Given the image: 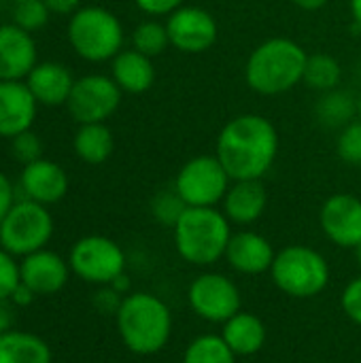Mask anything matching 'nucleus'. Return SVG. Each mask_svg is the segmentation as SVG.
<instances>
[{
  "instance_id": "nucleus-19",
  "label": "nucleus",
  "mask_w": 361,
  "mask_h": 363,
  "mask_svg": "<svg viewBox=\"0 0 361 363\" xmlns=\"http://www.w3.org/2000/svg\"><path fill=\"white\" fill-rule=\"evenodd\" d=\"M74 81L77 79L72 77L68 66L49 60V62H38L34 66V70L26 79V85L32 91L38 106L55 108V106H66Z\"/></svg>"
},
{
  "instance_id": "nucleus-38",
  "label": "nucleus",
  "mask_w": 361,
  "mask_h": 363,
  "mask_svg": "<svg viewBox=\"0 0 361 363\" xmlns=\"http://www.w3.org/2000/svg\"><path fill=\"white\" fill-rule=\"evenodd\" d=\"M53 15H72L81 9V0H43Z\"/></svg>"
},
{
  "instance_id": "nucleus-43",
  "label": "nucleus",
  "mask_w": 361,
  "mask_h": 363,
  "mask_svg": "<svg viewBox=\"0 0 361 363\" xmlns=\"http://www.w3.org/2000/svg\"><path fill=\"white\" fill-rule=\"evenodd\" d=\"M349 6H351V17H353V21L361 28V0H349Z\"/></svg>"
},
{
  "instance_id": "nucleus-4",
  "label": "nucleus",
  "mask_w": 361,
  "mask_h": 363,
  "mask_svg": "<svg viewBox=\"0 0 361 363\" xmlns=\"http://www.w3.org/2000/svg\"><path fill=\"white\" fill-rule=\"evenodd\" d=\"M172 232L177 253L198 268L223 259L232 238L230 219L215 206H187Z\"/></svg>"
},
{
  "instance_id": "nucleus-1",
  "label": "nucleus",
  "mask_w": 361,
  "mask_h": 363,
  "mask_svg": "<svg viewBox=\"0 0 361 363\" xmlns=\"http://www.w3.org/2000/svg\"><path fill=\"white\" fill-rule=\"evenodd\" d=\"M279 153V132L270 119L243 113L230 119L215 145V155L232 181H262Z\"/></svg>"
},
{
  "instance_id": "nucleus-12",
  "label": "nucleus",
  "mask_w": 361,
  "mask_h": 363,
  "mask_svg": "<svg viewBox=\"0 0 361 363\" xmlns=\"http://www.w3.org/2000/svg\"><path fill=\"white\" fill-rule=\"evenodd\" d=\"M166 28L170 45L181 53H202L215 45L219 34L215 17L194 4H183L172 11L166 19Z\"/></svg>"
},
{
  "instance_id": "nucleus-36",
  "label": "nucleus",
  "mask_w": 361,
  "mask_h": 363,
  "mask_svg": "<svg viewBox=\"0 0 361 363\" xmlns=\"http://www.w3.org/2000/svg\"><path fill=\"white\" fill-rule=\"evenodd\" d=\"M134 4L151 17H168L172 11L183 6V0H134Z\"/></svg>"
},
{
  "instance_id": "nucleus-30",
  "label": "nucleus",
  "mask_w": 361,
  "mask_h": 363,
  "mask_svg": "<svg viewBox=\"0 0 361 363\" xmlns=\"http://www.w3.org/2000/svg\"><path fill=\"white\" fill-rule=\"evenodd\" d=\"M49 15L51 13L43 0H23V2L13 4V23L30 34L45 28L49 21Z\"/></svg>"
},
{
  "instance_id": "nucleus-23",
  "label": "nucleus",
  "mask_w": 361,
  "mask_h": 363,
  "mask_svg": "<svg viewBox=\"0 0 361 363\" xmlns=\"http://www.w3.org/2000/svg\"><path fill=\"white\" fill-rule=\"evenodd\" d=\"M0 363H51V349L36 334L9 330L0 334Z\"/></svg>"
},
{
  "instance_id": "nucleus-44",
  "label": "nucleus",
  "mask_w": 361,
  "mask_h": 363,
  "mask_svg": "<svg viewBox=\"0 0 361 363\" xmlns=\"http://www.w3.org/2000/svg\"><path fill=\"white\" fill-rule=\"evenodd\" d=\"M355 257H357V264H360L361 268V242L355 247Z\"/></svg>"
},
{
  "instance_id": "nucleus-33",
  "label": "nucleus",
  "mask_w": 361,
  "mask_h": 363,
  "mask_svg": "<svg viewBox=\"0 0 361 363\" xmlns=\"http://www.w3.org/2000/svg\"><path fill=\"white\" fill-rule=\"evenodd\" d=\"M21 283L19 279V264L13 259L9 251L0 247V300H11L15 287Z\"/></svg>"
},
{
  "instance_id": "nucleus-46",
  "label": "nucleus",
  "mask_w": 361,
  "mask_h": 363,
  "mask_svg": "<svg viewBox=\"0 0 361 363\" xmlns=\"http://www.w3.org/2000/svg\"><path fill=\"white\" fill-rule=\"evenodd\" d=\"M11 2H13V4H17V2H23V0H11Z\"/></svg>"
},
{
  "instance_id": "nucleus-34",
  "label": "nucleus",
  "mask_w": 361,
  "mask_h": 363,
  "mask_svg": "<svg viewBox=\"0 0 361 363\" xmlns=\"http://www.w3.org/2000/svg\"><path fill=\"white\" fill-rule=\"evenodd\" d=\"M340 306L353 323L361 325V277L353 279L345 287L343 298H340Z\"/></svg>"
},
{
  "instance_id": "nucleus-39",
  "label": "nucleus",
  "mask_w": 361,
  "mask_h": 363,
  "mask_svg": "<svg viewBox=\"0 0 361 363\" xmlns=\"http://www.w3.org/2000/svg\"><path fill=\"white\" fill-rule=\"evenodd\" d=\"M34 298H36V294H34L28 285L19 283V285L15 287L13 296H11V302H13L15 306H30V304L34 302Z\"/></svg>"
},
{
  "instance_id": "nucleus-20",
  "label": "nucleus",
  "mask_w": 361,
  "mask_h": 363,
  "mask_svg": "<svg viewBox=\"0 0 361 363\" xmlns=\"http://www.w3.org/2000/svg\"><path fill=\"white\" fill-rule=\"evenodd\" d=\"M268 206V194L262 181H232L223 198V215L230 223L251 225Z\"/></svg>"
},
{
  "instance_id": "nucleus-24",
  "label": "nucleus",
  "mask_w": 361,
  "mask_h": 363,
  "mask_svg": "<svg viewBox=\"0 0 361 363\" xmlns=\"http://www.w3.org/2000/svg\"><path fill=\"white\" fill-rule=\"evenodd\" d=\"M72 149L81 162L98 166L113 155L115 138L106 123H81L74 132Z\"/></svg>"
},
{
  "instance_id": "nucleus-31",
  "label": "nucleus",
  "mask_w": 361,
  "mask_h": 363,
  "mask_svg": "<svg viewBox=\"0 0 361 363\" xmlns=\"http://www.w3.org/2000/svg\"><path fill=\"white\" fill-rule=\"evenodd\" d=\"M336 151L340 155L343 162L347 164H361V119H353L351 123H347L336 140Z\"/></svg>"
},
{
  "instance_id": "nucleus-6",
  "label": "nucleus",
  "mask_w": 361,
  "mask_h": 363,
  "mask_svg": "<svg viewBox=\"0 0 361 363\" xmlns=\"http://www.w3.org/2000/svg\"><path fill=\"white\" fill-rule=\"evenodd\" d=\"M270 277L274 285L298 300L319 296L330 283V264L328 259L304 245H291L277 253Z\"/></svg>"
},
{
  "instance_id": "nucleus-8",
  "label": "nucleus",
  "mask_w": 361,
  "mask_h": 363,
  "mask_svg": "<svg viewBox=\"0 0 361 363\" xmlns=\"http://www.w3.org/2000/svg\"><path fill=\"white\" fill-rule=\"evenodd\" d=\"M230 181L217 155H196L177 172L174 189L187 206H217L223 202Z\"/></svg>"
},
{
  "instance_id": "nucleus-15",
  "label": "nucleus",
  "mask_w": 361,
  "mask_h": 363,
  "mask_svg": "<svg viewBox=\"0 0 361 363\" xmlns=\"http://www.w3.org/2000/svg\"><path fill=\"white\" fill-rule=\"evenodd\" d=\"M38 102L26 81H0V138H15L32 130Z\"/></svg>"
},
{
  "instance_id": "nucleus-3",
  "label": "nucleus",
  "mask_w": 361,
  "mask_h": 363,
  "mask_svg": "<svg viewBox=\"0 0 361 363\" xmlns=\"http://www.w3.org/2000/svg\"><path fill=\"white\" fill-rule=\"evenodd\" d=\"M309 53L304 47L291 38L274 36L257 45L247 64L245 79L247 85L262 96H279L304 81Z\"/></svg>"
},
{
  "instance_id": "nucleus-37",
  "label": "nucleus",
  "mask_w": 361,
  "mask_h": 363,
  "mask_svg": "<svg viewBox=\"0 0 361 363\" xmlns=\"http://www.w3.org/2000/svg\"><path fill=\"white\" fill-rule=\"evenodd\" d=\"M15 204V189H13V183L11 179L0 170V221L6 217V213L13 208Z\"/></svg>"
},
{
  "instance_id": "nucleus-32",
  "label": "nucleus",
  "mask_w": 361,
  "mask_h": 363,
  "mask_svg": "<svg viewBox=\"0 0 361 363\" xmlns=\"http://www.w3.org/2000/svg\"><path fill=\"white\" fill-rule=\"evenodd\" d=\"M11 153L19 164L28 166L43 157V143L36 132L26 130V132L17 134L15 138H11Z\"/></svg>"
},
{
  "instance_id": "nucleus-18",
  "label": "nucleus",
  "mask_w": 361,
  "mask_h": 363,
  "mask_svg": "<svg viewBox=\"0 0 361 363\" xmlns=\"http://www.w3.org/2000/svg\"><path fill=\"white\" fill-rule=\"evenodd\" d=\"M274 257H277V253H274V247L270 245V240L266 236H262L257 232H249V230L232 234L228 251H226L228 264L236 272L249 274V277L270 272Z\"/></svg>"
},
{
  "instance_id": "nucleus-21",
  "label": "nucleus",
  "mask_w": 361,
  "mask_h": 363,
  "mask_svg": "<svg viewBox=\"0 0 361 363\" xmlns=\"http://www.w3.org/2000/svg\"><path fill=\"white\" fill-rule=\"evenodd\" d=\"M111 77L121 91L145 94L155 83L153 57H147L136 49H121L111 60Z\"/></svg>"
},
{
  "instance_id": "nucleus-42",
  "label": "nucleus",
  "mask_w": 361,
  "mask_h": 363,
  "mask_svg": "<svg viewBox=\"0 0 361 363\" xmlns=\"http://www.w3.org/2000/svg\"><path fill=\"white\" fill-rule=\"evenodd\" d=\"M111 287H113L115 291H119L121 296H126V294H128V289H130V279L126 277V272H123V274H119V277L111 283Z\"/></svg>"
},
{
  "instance_id": "nucleus-25",
  "label": "nucleus",
  "mask_w": 361,
  "mask_h": 363,
  "mask_svg": "<svg viewBox=\"0 0 361 363\" xmlns=\"http://www.w3.org/2000/svg\"><path fill=\"white\" fill-rule=\"evenodd\" d=\"M315 115L319 119L321 125L328 128H345L347 123H351L353 119L360 117L357 111V98L351 91L345 89H332L321 94L317 106H315Z\"/></svg>"
},
{
  "instance_id": "nucleus-45",
  "label": "nucleus",
  "mask_w": 361,
  "mask_h": 363,
  "mask_svg": "<svg viewBox=\"0 0 361 363\" xmlns=\"http://www.w3.org/2000/svg\"><path fill=\"white\" fill-rule=\"evenodd\" d=\"M357 111H360V119H361V94H360V98H357Z\"/></svg>"
},
{
  "instance_id": "nucleus-9",
  "label": "nucleus",
  "mask_w": 361,
  "mask_h": 363,
  "mask_svg": "<svg viewBox=\"0 0 361 363\" xmlns=\"http://www.w3.org/2000/svg\"><path fill=\"white\" fill-rule=\"evenodd\" d=\"M68 264L81 281L91 285H111L126 272V253L115 240L91 234L72 245Z\"/></svg>"
},
{
  "instance_id": "nucleus-5",
  "label": "nucleus",
  "mask_w": 361,
  "mask_h": 363,
  "mask_svg": "<svg viewBox=\"0 0 361 363\" xmlns=\"http://www.w3.org/2000/svg\"><path fill=\"white\" fill-rule=\"evenodd\" d=\"M68 43L85 62H109L123 49V26L104 6H81L68 19Z\"/></svg>"
},
{
  "instance_id": "nucleus-22",
  "label": "nucleus",
  "mask_w": 361,
  "mask_h": 363,
  "mask_svg": "<svg viewBox=\"0 0 361 363\" xmlns=\"http://www.w3.org/2000/svg\"><path fill=\"white\" fill-rule=\"evenodd\" d=\"M221 338L236 357H251L266 345V325L257 315L240 311L223 323Z\"/></svg>"
},
{
  "instance_id": "nucleus-14",
  "label": "nucleus",
  "mask_w": 361,
  "mask_h": 363,
  "mask_svg": "<svg viewBox=\"0 0 361 363\" xmlns=\"http://www.w3.org/2000/svg\"><path fill=\"white\" fill-rule=\"evenodd\" d=\"M38 64L36 40L19 26H0V81H26Z\"/></svg>"
},
{
  "instance_id": "nucleus-17",
  "label": "nucleus",
  "mask_w": 361,
  "mask_h": 363,
  "mask_svg": "<svg viewBox=\"0 0 361 363\" xmlns=\"http://www.w3.org/2000/svg\"><path fill=\"white\" fill-rule=\"evenodd\" d=\"M70 264L62 259V255L40 249L30 253L19 264V279L28 285L36 296H51L57 294L70 277Z\"/></svg>"
},
{
  "instance_id": "nucleus-11",
  "label": "nucleus",
  "mask_w": 361,
  "mask_h": 363,
  "mask_svg": "<svg viewBox=\"0 0 361 363\" xmlns=\"http://www.w3.org/2000/svg\"><path fill=\"white\" fill-rule=\"evenodd\" d=\"M121 89L106 74H85L74 81L66 108L70 117L81 123H106V119L121 104Z\"/></svg>"
},
{
  "instance_id": "nucleus-26",
  "label": "nucleus",
  "mask_w": 361,
  "mask_h": 363,
  "mask_svg": "<svg viewBox=\"0 0 361 363\" xmlns=\"http://www.w3.org/2000/svg\"><path fill=\"white\" fill-rule=\"evenodd\" d=\"M343 81V66L330 53H313L306 60L304 68V83L315 91H332Z\"/></svg>"
},
{
  "instance_id": "nucleus-2",
  "label": "nucleus",
  "mask_w": 361,
  "mask_h": 363,
  "mask_svg": "<svg viewBox=\"0 0 361 363\" xmlns=\"http://www.w3.org/2000/svg\"><path fill=\"white\" fill-rule=\"evenodd\" d=\"M115 323L126 349L140 357L160 353L172 336L168 304L147 291L128 294L115 315Z\"/></svg>"
},
{
  "instance_id": "nucleus-35",
  "label": "nucleus",
  "mask_w": 361,
  "mask_h": 363,
  "mask_svg": "<svg viewBox=\"0 0 361 363\" xmlns=\"http://www.w3.org/2000/svg\"><path fill=\"white\" fill-rule=\"evenodd\" d=\"M126 296H121L119 291H115L111 285H102V289L94 296V304L100 313L104 315H117L121 302H123Z\"/></svg>"
},
{
  "instance_id": "nucleus-41",
  "label": "nucleus",
  "mask_w": 361,
  "mask_h": 363,
  "mask_svg": "<svg viewBox=\"0 0 361 363\" xmlns=\"http://www.w3.org/2000/svg\"><path fill=\"white\" fill-rule=\"evenodd\" d=\"M296 6H300V9H304V11H319V9H323L330 0H291Z\"/></svg>"
},
{
  "instance_id": "nucleus-40",
  "label": "nucleus",
  "mask_w": 361,
  "mask_h": 363,
  "mask_svg": "<svg viewBox=\"0 0 361 363\" xmlns=\"http://www.w3.org/2000/svg\"><path fill=\"white\" fill-rule=\"evenodd\" d=\"M13 302L0 300V334L9 332L13 328Z\"/></svg>"
},
{
  "instance_id": "nucleus-10",
  "label": "nucleus",
  "mask_w": 361,
  "mask_h": 363,
  "mask_svg": "<svg viewBox=\"0 0 361 363\" xmlns=\"http://www.w3.org/2000/svg\"><path fill=\"white\" fill-rule=\"evenodd\" d=\"M187 302L202 321L221 325L240 313L243 306L238 285L219 272H204L196 277L187 289Z\"/></svg>"
},
{
  "instance_id": "nucleus-16",
  "label": "nucleus",
  "mask_w": 361,
  "mask_h": 363,
  "mask_svg": "<svg viewBox=\"0 0 361 363\" xmlns=\"http://www.w3.org/2000/svg\"><path fill=\"white\" fill-rule=\"evenodd\" d=\"M19 187L26 200L49 206L60 202L68 194V174L57 162L40 157L23 166Z\"/></svg>"
},
{
  "instance_id": "nucleus-27",
  "label": "nucleus",
  "mask_w": 361,
  "mask_h": 363,
  "mask_svg": "<svg viewBox=\"0 0 361 363\" xmlns=\"http://www.w3.org/2000/svg\"><path fill=\"white\" fill-rule=\"evenodd\" d=\"M236 359L238 357L226 345L221 334H204L187 345L181 363H236Z\"/></svg>"
},
{
  "instance_id": "nucleus-28",
  "label": "nucleus",
  "mask_w": 361,
  "mask_h": 363,
  "mask_svg": "<svg viewBox=\"0 0 361 363\" xmlns=\"http://www.w3.org/2000/svg\"><path fill=\"white\" fill-rule=\"evenodd\" d=\"M170 47V36L166 23L157 19H145L132 30V49L147 57H157Z\"/></svg>"
},
{
  "instance_id": "nucleus-13",
  "label": "nucleus",
  "mask_w": 361,
  "mask_h": 363,
  "mask_svg": "<svg viewBox=\"0 0 361 363\" xmlns=\"http://www.w3.org/2000/svg\"><path fill=\"white\" fill-rule=\"evenodd\" d=\"M323 234L343 249H355L361 242V200L353 194L330 196L319 213Z\"/></svg>"
},
{
  "instance_id": "nucleus-29",
  "label": "nucleus",
  "mask_w": 361,
  "mask_h": 363,
  "mask_svg": "<svg viewBox=\"0 0 361 363\" xmlns=\"http://www.w3.org/2000/svg\"><path fill=\"white\" fill-rule=\"evenodd\" d=\"M187 211V204L183 202V198L177 194V189H164L160 191L153 202H151V213L153 217L162 223V225H168V228H174L177 221L181 219V215Z\"/></svg>"
},
{
  "instance_id": "nucleus-7",
  "label": "nucleus",
  "mask_w": 361,
  "mask_h": 363,
  "mask_svg": "<svg viewBox=\"0 0 361 363\" xmlns=\"http://www.w3.org/2000/svg\"><path fill=\"white\" fill-rule=\"evenodd\" d=\"M53 236V217L45 204L19 200L0 221V247L11 255H30L47 247Z\"/></svg>"
}]
</instances>
